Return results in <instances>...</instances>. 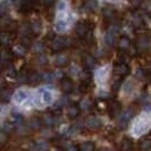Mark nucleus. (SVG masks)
I'll return each instance as SVG.
<instances>
[{"instance_id": "obj_2", "label": "nucleus", "mask_w": 151, "mask_h": 151, "mask_svg": "<svg viewBox=\"0 0 151 151\" xmlns=\"http://www.w3.org/2000/svg\"><path fill=\"white\" fill-rule=\"evenodd\" d=\"M68 114H69V116H76V115L78 114V110H77L76 108H69Z\"/></svg>"}, {"instance_id": "obj_1", "label": "nucleus", "mask_w": 151, "mask_h": 151, "mask_svg": "<svg viewBox=\"0 0 151 151\" xmlns=\"http://www.w3.org/2000/svg\"><path fill=\"white\" fill-rule=\"evenodd\" d=\"M63 86H64V90L69 91L70 90V88H72V84H70L69 81H65V82L63 83Z\"/></svg>"}]
</instances>
